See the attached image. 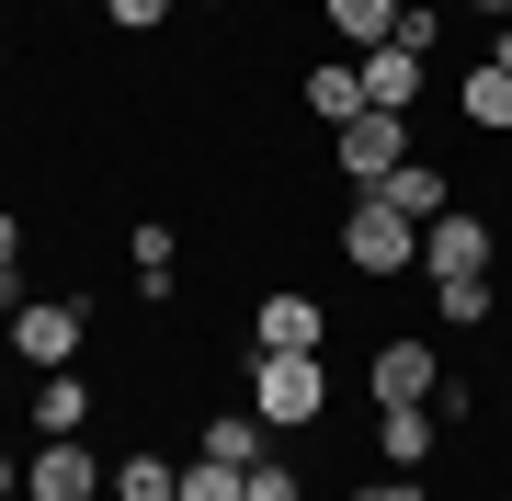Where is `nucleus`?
Returning a JSON list of instances; mask_svg holds the SVG:
<instances>
[{
    "label": "nucleus",
    "mask_w": 512,
    "mask_h": 501,
    "mask_svg": "<svg viewBox=\"0 0 512 501\" xmlns=\"http://www.w3.org/2000/svg\"><path fill=\"white\" fill-rule=\"evenodd\" d=\"M251 410H262L274 433L330 422V365H319V353H262V365H251Z\"/></svg>",
    "instance_id": "nucleus-1"
},
{
    "label": "nucleus",
    "mask_w": 512,
    "mask_h": 501,
    "mask_svg": "<svg viewBox=\"0 0 512 501\" xmlns=\"http://www.w3.org/2000/svg\"><path fill=\"white\" fill-rule=\"evenodd\" d=\"M342 262L387 285V274H410V262H421V228H410L387 194H353V217H342Z\"/></svg>",
    "instance_id": "nucleus-2"
},
{
    "label": "nucleus",
    "mask_w": 512,
    "mask_h": 501,
    "mask_svg": "<svg viewBox=\"0 0 512 501\" xmlns=\"http://www.w3.org/2000/svg\"><path fill=\"white\" fill-rule=\"evenodd\" d=\"M330 160H342V183H353V194H376L387 171L410 160V114H376V103H365L353 126H330Z\"/></svg>",
    "instance_id": "nucleus-3"
},
{
    "label": "nucleus",
    "mask_w": 512,
    "mask_h": 501,
    "mask_svg": "<svg viewBox=\"0 0 512 501\" xmlns=\"http://www.w3.org/2000/svg\"><path fill=\"white\" fill-rule=\"evenodd\" d=\"M80 331H92V308H80V297H35V308H12V353H23L35 376H57V365H69V353H80Z\"/></svg>",
    "instance_id": "nucleus-4"
},
{
    "label": "nucleus",
    "mask_w": 512,
    "mask_h": 501,
    "mask_svg": "<svg viewBox=\"0 0 512 501\" xmlns=\"http://www.w3.org/2000/svg\"><path fill=\"white\" fill-rule=\"evenodd\" d=\"M103 479H114V467L80 445V433H46V445H35V467H23V501H92Z\"/></svg>",
    "instance_id": "nucleus-5"
},
{
    "label": "nucleus",
    "mask_w": 512,
    "mask_h": 501,
    "mask_svg": "<svg viewBox=\"0 0 512 501\" xmlns=\"http://www.w3.org/2000/svg\"><path fill=\"white\" fill-rule=\"evenodd\" d=\"M365 388H376V410H421V399L444 388V365H433V342H421V331H399V342H376Z\"/></svg>",
    "instance_id": "nucleus-6"
},
{
    "label": "nucleus",
    "mask_w": 512,
    "mask_h": 501,
    "mask_svg": "<svg viewBox=\"0 0 512 501\" xmlns=\"http://www.w3.org/2000/svg\"><path fill=\"white\" fill-rule=\"evenodd\" d=\"M421 274H433V285H456V274H490V228H478L467 205H444V217L421 228Z\"/></svg>",
    "instance_id": "nucleus-7"
},
{
    "label": "nucleus",
    "mask_w": 512,
    "mask_h": 501,
    "mask_svg": "<svg viewBox=\"0 0 512 501\" xmlns=\"http://www.w3.org/2000/svg\"><path fill=\"white\" fill-rule=\"evenodd\" d=\"M319 342H330V319H319V297H296V285L251 308V353H319Z\"/></svg>",
    "instance_id": "nucleus-8"
},
{
    "label": "nucleus",
    "mask_w": 512,
    "mask_h": 501,
    "mask_svg": "<svg viewBox=\"0 0 512 501\" xmlns=\"http://www.w3.org/2000/svg\"><path fill=\"white\" fill-rule=\"evenodd\" d=\"M376 194H387V205H399V217H410V228H433V217H444V205H456V183H444V171H433V160H399V171H387V183H376Z\"/></svg>",
    "instance_id": "nucleus-9"
},
{
    "label": "nucleus",
    "mask_w": 512,
    "mask_h": 501,
    "mask_svg": "<svg viewBox=\"0 0 512 501\" xmlns=\"http://www.w3.org/2000/svg\"><path fill=\"white\" fill-rule=\"evenodd\" d=\"M353 69H365V103H376V114H410V92H421V57H410V46H365Z\"/></svg>",
    "instance_id": "nucleus-10"
},
{
    "label": "nucleus",
    "mask_w": 512,
    "mask_h": 501,
    "mask_svg": "<svg viewBox=\"0 0 512 501\" xmlns=\"http://www.w3.org/2000/svg\"><path fill=\"white\" fill-rule=\"evenodd\" d=\"M456 114H467V126H490V137H512V69L478 57V69L456 80Z\"/></svg>",
    "instance_id": "nucleus-11"
},
{
    "label": "nucleus",
    "mask_w": 512,
    "mask_h": 501,
    "mask_svg": "<svg viewBox=\"0 0 512 501\" xmlns=\"http://www.w3.org/2000/svg\"><path fill=\"white\" fill-rule=\"evenodd\" d=\"M262 445H274V422H262V410H228V422L194 433V456H217V467H251Z\"/></svg>",
    "instance_id": "nucleus-12"
},
{
    "label": "nucleus",
    "mask_w": 512,
    "mask_h": 501,
    "mask_svg": "<svg viewBox=\"0 0 512 501\" xmlns=\"http://www.w3.org/2000/svg\"><path fill=\"white\" fill-rule=\"evenodd\" d=\"M308 114H319V126H353V114H365V69H330V57H319V69H308Z\"/></svg>",
    "instance_id": "nucleus-13"
},
{
    "label": "nucleus",
    "mask_w": 512,
    "mask_h": 501,
    "mask_svg": "<svg viewBox=\"0 0 512 501\" xmlns=\"http://www.w3.org/2000/svg\"><path fill=\"white\" fill-rule=\"evenodd\" d=\"M80 422H92V388H80L69 365H57V376H35V433H80Z\"/></svg>",
    "instance_id": "nucleus-14"
},
{
    "label": "nucleus",
    "mask_w": 512,
    "mask_h": 501,
    "mask_svg": "<svg viewBox=\"0 0 512 501\" xmlns=\"http://www.w3.org/2000/svg\"><path fill=\"white\" fill-rule=\"evenodd\" d=\"M376 456L421 479V456H433V422H421V410H376Z\"/></svg>",
    "instance_id": "nucleus-15"
},
{
    "label": "nucleus",
    "mask_w": 512,
    "mask_h": 501,
    "mask_svg": "<svg viewBox=\"0 0 512 501\" xmlns=\"http://www.w3.org/2000/svg\"><path fill=\"white\" fill-rule=\"evenodd\" d=\"M319 12H330V35H342V46H387L399 0H319Z\"/></svg>",
    "instance_id": "nucleus-16"
},
{
    "label": "nucleus",
    "mask_w": 512,
    "mask_h": 501,
    "mask_svg": "<svg viewBox=\"0 0 512 501\" xmlns=\"http://www.w3.org/2000/svg\"><path fill=\"white\" fill-rule=\"evenodd\" d=\"M103 490H114V501H171V490H183V467H171V456H126Z\"/></svg>",
    "instance_id": "nucleus-17"
},
{
    "label": "nucleus",
    "mask_w": 512,
    "mask_h": 501,
    "mask_svg": "<svg viewBox=\"0 0 512 501\" xmlns=\"http://www.w3.org/2000/svg\"><path fill=\"white\" fill-rule=\"evenodd\" d=\"M387 46L433 57V46H444V12H433V0H399V23H387Z\"/></svg>",
    "instance_id": "nucleus-18"
},
{
    "label": "nucleus",
    "mask_w": 512,
    "mask_h": 501,
    "mask_svg": "<svg viewBox=\"0 0 512 501\" xmlns=\"http://www.w3.org/2000/svg\"><path fill=\"white\" fill-rule=\"evenodd\" d=\"M433 308L456 319V331H478V319H490V274H456V285H433Z\"/></svg>",
    "instance_id": "nucleus-19"
},
{
    "label": "nucleus",
    "mask_w": 512,
    "mask_h": 501,
    "mask_svg": "<svg viewBox=\"0 0 512 501\" xmlns=\"http://www.w3.org/2000/svg\"><path fill=\"white\" fill-rule=\"evenodd\" d=\"M239 501H296V467H285L274 445H262L251 467H239Z\"/></svg>",
    "instance_id": "nucleus-20"
},
{
    "label": "nucleus",
    "mask_w": 512,
    "mask_h": 501,
    "mask_svg": "<svg viewBox=\"0 0 512 501\" xmlns=\"http://www.w3.org/2000/svg\"><path fill=\"white\" fill-rule=\"evenodd\" d=\"M171 501H239V467H217V456H194V467H183V490H171Z\"/></svg>",
    "instance_id": "nucleus-21"
},
{
    "label": "nucleus",
    "mask_w": 512,
    "mask_h": 501,
    "mask_svg": "<svg viewBox=\"0 0 512 501\" xmlns=\"http://www.w3.org/2000/svg\"><path fill=\"white\" fill-rule=\"evenodd\" d=\"M103 23H126V35H160V23H171V0H103Z\"/></svg>",
    "instance_id": "nucleus-22"
},
{
    "label": "nucleus",
    "mask_w": 512,
    "mask_h": 501,
    "mask_svg": "<svg viewBox=\"0 0 512 501\" xmlns=\"http://www.w3.org/2000/svg\"><path fill=\"white\" fill-rule=\"evenodd\" d=\"M353 501H421V479H410V467H387V479H365Z\"/></svg>",
    "instance_id": "nucleus-23"
},
{
    "label": "nucleus",
    "mask_w": 512,
    "mask_h": 501,
    "mask_svg": "<svg viewBox=\"0 0 512 501\" xmlns=\"http://www.w3.org/2000/svg\"><path fill=\"white\" fill-rule=\"evenodd\" d=\"M12 262H23V217H0V274H12Z\"/></svg>",
    "instance_id": "nucleus-24"
},
{
    "label": "nucleus",
    "mask_w": 512,
    "mask_h": 501,
    "mask_svg": "<svg viewBox=\"0 0 512 501\" xmlns=\"http://www.w3.org/2000/svg\"><path fill=\"white\" fill-rule=\"evenodd\" d=\"M12 490H23V456H12V445H0V501H12Z\"/></svg>",
    "instance_id": "nucleus-25"
},
{
    "label": "nucleus",
    "mask_w": 512,
    "mask_h": 501,
    "mask_svg": "<svg viewBox=\"0 0 512 501\" xmlns=\"http://www.w3.org/2000/svg\"><path fill=\"white\" fill-rule=\"evenodd\" d=\"M490 69H512V23H501V46H490Z\"/></svg>",
    "instance_id": "nucleus-26"
},
{
    "label": "nucleus",
    "mask_w": 512,
    "mask_h": 501,
    "mask_svg": "<svg viewBox=\"0 0 512 501\" xmlns=\"http://www.w3.org/2000/svg\"><path fill=\"white\" fill-rule=\"evenodd\" d=\"M467 12H501V23H512V0H467Z\"/></svg>",
    "instance_id": "nucleus-27"
},
{
    "label": "nucleus",
    "mask_w": 512,
    "mask_h": 501,
    "mask_svg": "<svg viewBox=\"0 0 512 501\" xmlns=\"http://www.w3.org/2000/svg\"><path fill=\"white\" fill-rule=\"evenodd\" d=\"M0 319H12V274H0Z\"/></svg>",
    "instance_id": "nucleus-28"
}]
</instances>
